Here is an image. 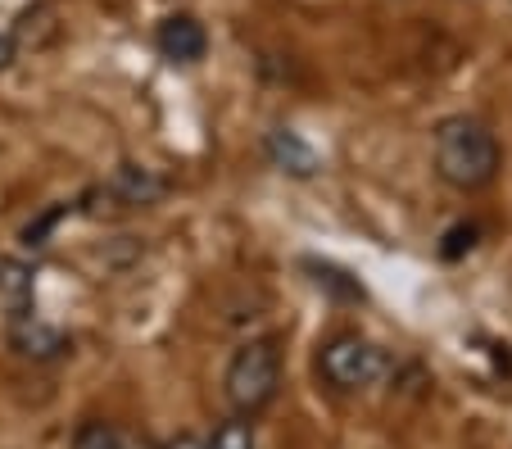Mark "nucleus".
I'll use <instances>...</instances> for the list:
<instances>
[{
	"mask_svg": "<svg viewBox=\"0 0 512 449\" xmlns=\"http://www.w3.org/2000/svg\"><path fill=\"white\" fill-rule=\"evenodd\" d=\"M227 404H232L241 418H254L263 413L281 391V350L277 341H245L241 350L232 354L223 377Z\"/></svg>",
	"mask_w": 512,
	"mask_h": 449,
	"instance_id": "nucleus-2",
	"label": "nucleus"
},
{
	"mask_svg": "<svg viewBox=\"0 0 512 449\" xmlns=\"http://www.w3.org/2000/svg\"><path fill=\"white\" fill-rule=\"evenodd\" d=\"M155 46L168 64H200L204 50H209V32L195 14H168L155 32Z\"/></svg>",
	"mask_w": 512,
	"mask_h": 449,
	"instance_id": "nucleus-4",
	"label": "nucleus"
},
{
	"mask_svg": "<svg viewBox=\"0 0 512 449\" xmlns=\"http://www.w3.org/2000/svg\"><path fill=\"white\" fill-rule=\"evenodd\" d=\"M318 368L336 391H368L372 381L386 372V350L358 332H340L322 345Z\"/></svg>",
	"mask_w": 512,
	"mask_h": 449,
	"instance_id": "nucleus-3",
	"label": "nucleus"
},
{
	"mask_svg": "<svg viewBox=\"0 0 512 449\" xmlns=\"http://www.w3.org/2000/svg\"><path fill=\"white\" fill-rule=\"evenodd\" d=\"M64 214H68V205L46 209V214L37 218V223H28V227H23V245H28V250H41V245H46V236H50V227H55Z\"/></svg>",
	"mask_w": 512,
	"mask_h": 449,
	"instance_id": "nucleus-10",
	"label": "nucleus"
},
{
	"mask_svg": "<svg viewBox=\"0 0 512 449\" xmlns=\"http://www.w3.org/2000/svg\"><path fill=\"white\" fill-rule=\"evenodd\" d=\"M209 449H259V440H254V422L250 418H227V422H218L213 427V436H209Z\"/></svg>",
	"mask_w": 512,
	"mask_h": 449,
	"instance_id": "nucleus-9",
	"label": "nucleus"
},
{
	"mask_svg": "<svg viewBox=\"0 0 512 449\" xmlns=\"http://www.w3.org/2000/svg\"><path fill=\"white\" fill-rule=\"evenodd\" d=\"M10 345L23 354V359H59V354L68 350V336L59 332V327L41 323L37 313H19V318H10Z\"/></svg>",
	"mask_w": 512,
	"mask_h": 449,
	"instance_id": "nucleus-6",
	"label": "nucleus"
},
{
	"mask_svg": "<svg viewBox=\"0 0 512 449\" xmlns=\"http://www.w3.org/2000/svg\"><path fill=\"white\" fill-rule=\"evenodd\" d=\"M472 236H476V227H454V232H449V245H445V259L463 254V245L472 250Z\"/></svg>",
	"mask_w": 512,
	"mask_h": 449,
	"instance_id": "nucleus-11",
	"label": "nucleus"
},
{
	"mask_svg": "<svg viewBox=\"0 0 512 449\" xmlns=\"http://www.w3.org/2000/svg\"><path fill=\"white\" fill-rule=\"evenodd\" d=\"M0 304L10 309V318L32 313V268L23 259H0Z\"/></svg>",
	"mask_w": 512,
	"mask_h": 449,
	"instance_id": "nucleus-7",
	"label": "nucleus"
},
{
	"mask_svg": "<svg viewBox=\"0 0 512 449\" xmlns=\"http://www.w3.org/2000/svg\"><path fill=\"white\" fill-rule=\"evenodd\" d=\"M14 55H19V41H14L10 32H0V73L14 64Z\"/></svg>",
	"mask_w": 512,
	"mask_h": 449,
	"instance_id": "nucleus-12",
	"label": "nucleus"
},
{
	"mask_svg": "<svg viewBox=\"0 0 512 449\" xmlns=\"http://www.w3.org/2000/svg\"><path fill=\"white\" fill-rule=\"evenodd\" d=\"M164 191H168L164 177H159L155 168H145V164H118L114 173H109V182H105V196L114 200V205H123V209L155 205Z\"/></svg>",
	"mask_w": 512,
	"mask_h": 449,
	"instance_id": "nucleus-5",
	"label": "nucleus"
},
{
	"mask_svg": "<svg viewBox=\"0 0 512 449\" xmlns=\"http://www.w3.org/2000/svg\"><path fill=\"white\" fill-rule=\"evenodd\" d=\"M499 164H503V150L485 123H476L467 114L440 123V132H435V173L445 177L454 191L490 186L499 177Z\"/></svg>",
	"mask_w": 512,
	"mask_h": 449,
	"instance_id": "nucleus-1",
	"label": "nucleus"
},
{
	"mask_svg": "<svg viewBox=\"0 0 512 449\" xmlns=\"http://www.w3.org/2000/svg\"><path fill=\"white\" fill-rule=\"evenodd\" d=\"M268 155H272V164L286 168V173H295V177H309L313 168H318V155H313L295 132H286V127L268 137Z\"/></svg>",
	"mask_w": 512,
	"mask_h": 449,
	"instance_id": "nucleus-8",
	"label": "nucleus"
},
{
	"mask_svg": "<svg viewBox=\"0 0 512 449\" xmlns=\"http://www.w3.org/2000/svg\"><path fill=\"white\" fill-rule=\"evenodd\" d=\"M159 449H209V440H200V436H173L168 445H159Z\"/></svg>",
	"mask_w": 512,
	"mask_h": 449,
	"instance_id": "nucleus-13",
	"label": "nucleus"
}]
</instances>
